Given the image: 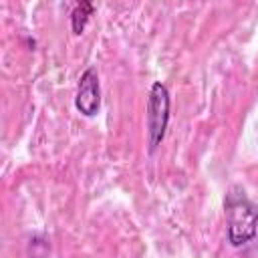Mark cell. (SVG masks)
Listing matches in <instances>:
<instances>
[{"mask_svg":"<svg viewBox=\"0 0 258 258\" xmlns=\"http://www.w3.org/2000/svg\"><path fill=\"white\" fill-rule=\"evenodd\" d=\"M224 212L228 222V242L232 246L248 244L258 232V208L248 200L242 187L234 185L224 200Z\"/></svg>","mask_w":258,"mask_h":258,"instance_id":"6da1fadb","label":"cell"},{"mask_svg":"<svg viewBox=\"0 0 258 258\" xmlns=\"http://www.w3.org/2000/svg\"><path fill=\"white\" fill-rule=\"evenodd\" d=\"M93 10H95V6L89 0H83L73 8V12H71V30H73V34L79 36V34L85 32V26H87L89 16L93 14Z\"/></svg>","mask_w":258,"mask_h":258,"instance_id":"277c9868","label":"cell"},{"mask_svg":"<svg viewBox=\"0 0 258 258\" xmlns=\"http://www.w3.org/2000/svg\"><path fill=\"white\" fill-rule=\"evenodd\" d=\"M145 121H147V145H149V153H153L163 141L169 123V91L161 81L151 85Z\"/></svg>","mask_w":258,"mask_h":258,"instance_id":"7a4b0ae2","label":"cell"},{"mask_svg":"<svg viewBox=\"0 0 258 258\" xmlns=\"http://www.w3.org/2000/svg\"><path fill=\"white\" fill-rule=\"evenodd\" d=\"M75 107L85 117H93V115L99 113V107H101V85H99V73H97L95 67H89L79 77L77 95H75Z\"/></svg>","mask_w":258,"mask_h":258,"instance_id":"3957f363","label":"cell"}]
</instances>
